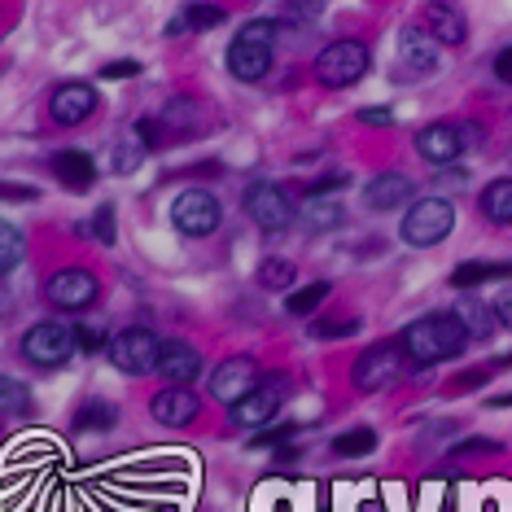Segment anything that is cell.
Segmentation results:
<instances>
[{
  "mask_svg": "<svg viewBox=\"0 0 512 512\" xmlns=\"http://www.w3.org/2000/svg\"><path fill=\"white\" fill-rule=\"evenodd\" d=\"M399 346H403L407 364L429 368V364H442V359H456L469 346V333H464V324L451 311H438V316H421L407 324Z\"/></svg>",
  "mask_w": 512,
  "mask_h": 512,
  "instance_id": "cell-1",
  "label": "cell"
},
{
  "mask_svg": "<svg viewBox=\"0 0 512 512\" xmlns=\"http://www.w3.org/2000/svg\"><path fill=\"white\" fill-rule=\"evenodd\" d=\"M272 49H276V22L254 18L237 31V40L228 44V71L241 84H259L272 71Z\"/></svg>",
  "mask_w": 512,
  "mask_h": 512,
  "instance_id": "cell-2",
  "label": "cell"
},
{
  "mask_svg": "<svg viewBox=\"0 0 512 512\" xmlns=\"http://www.w3.org/2000/svg\"><path fill=\"white\" fill-rule=\"evenodd\" d=\"M451 228H456V206H451L447 197H421L416 206H407L399 232L407 246L429 250V246H438V241H447Z\"/></svg>",
  "mask_w": 512,
  "mask_h": 512,
  "instance_id": "cell-3",
  "label": "cell"
},
{
  "mask_svg": "<svg viewBox=\"0 0 512 512\" xmlns=\"http://www.w3.org/2000/svg\"><path fill=\"white\" fill-rule=\"evenodd\" d=\"M368 75V44L364 40H333L316 57V79L324 88H351Z\"/></svg>",
  "mask_w": 512,
  "mask_h": 512,
  "instance_id": "cell-4",
  "label": "cell"
},
{
  "mask_svg": "<svg viewBox=\"0 0 512 512\" xmlns=\"http://www.w3.org/2000/svg\"><path fill=\"white\" fill-rule=\"evenodd\" d=\"M403 372H407L403 346H399V342H377V346H368V351L355 359L351 381H355V390L377 394V390H390L394 381L403 377Z\"/></svg>",
  "mask_w": 512,
  "mask_h": 512,
  "instance_id": "cell-5",
  "label": "cell"
},
{
  "mask_svg": "<svg viewBox=\"0 0 512 512\" xmlns=\"http://www.w3.org/2000/svg\"><path fill=\"white\" fill-rule=\"evenodd\" d=\"M75 351V329H66L57 320H40L22 333V359H31L36 368H62Z\"/></svg>",
  "mask_w": 512,
  "mask_h": 512,
  "instance_id": "cell-6",
  "label": "cell"
},
{
  "mask_svg": "<svg viewBox=\"0 0 512 512\" xmlns=\"http://www.w3.org/2000/svg\"><path fill=\"white\" fill-rule=\"evenodd\" d=\"M158 355H162V342L141 324L123 329L119 337L110 342V359L114 368L127 372V377H145V372H158Z\"/></svg>",
  "mask_w": 512,
  "mask_h": 512,
  "instance_id": "cell-7",
  "label": "cell"
},
{
  "mask_svg": "<svg viewBox=\"0 0 512 512\" xmlns=\"http://www.w3.org/2000/svg\"><path fill=\"white\" fill-rule=\"evenodd\" d=\"M171 219H176L184 237H211L219 219H224V206H219V197L211 189H184L176 197V206H171Z\"/></svg>",
  "mask_w": 512,
  "mask_h": 512,
  "instance_id": "cell-8",
  "label": "cell"
},
{
  "mask_svg": "<svg viewBox=\"0 0 512 512\" xmlns=\"http://www.w3.org/2000/svg\"><path fill=\"white\" fill-rule=\"evenodd\" d=\"M246 215H250L263 232H285V228L298 219L294 197H289L281 184H267V180L254 184V189L246 193Z\"/></svg>",
  "mask_w": 512,
  "mask_h": 512,
  "instance_id": "cell-9",
  "label": "cell"
},
{
  "mask_svg": "<svg viewBox=\"0 0 512 512\" xmlns=\"http://www.w3.org/2000/svg\"><path fill=\"white\" fill-rule=\"evenodd\" d=\"M101 294L97 276L84 272V267H62V272L49 276V285H44V298H49V307L57 311H84L92 307Z\"/></svg>",
  "mask_w": 512,
  "mask_h": 512,
  "instance_id": "cell-10",
  "label": "cell"
},
{
  "mask_svg": "<svg viewBox=\"0 0 512 512\" xmlns=\"http://www.w3.org/2000/svg\"><path fill=\"white\" fill-rule=\"evenodd\" d=\"M254 386H263V381H259V364L250 355H232L211 372V394L219 403H241Z\"/></svg>",
  "mask_w": 512,
  "mask_h": 512,
  "instance_id": "cell-11",
  "label": "cell"
},
{
  "mask_svg": "<svg viewBox=\"0 0 512 512\" xmlns=\"http://www.w3.org/2000/svg\"><path fill=\"white\" fill-rule=\"evenodd\" d=\"M197 412H202V399H197L189 386H162L154 399H149V416H154L158 425H167V429L193 425Z\"/></svg>",
  "mask_w": 512,
  "mask_h": 512,
  "instance_id": "cell-12",
  "label": "cell"
},
{
  "mask_svg": "<svg viewBox=\"0 0 512 512\" xmlns=\"http://www.w3.org/2000/svg\"><path fill=\"white\" fill-rule=\"evenodd\" d=\"M97 114V92L92 84H57L53 97H49V119L57 127H75Z\"/></svg>",
  "mask_w": 512,
  "mask_h": 512,
  "instance_id": "cell-13",
  "label": "cell"
},
{
  "mask_svg": "<svg viewBox=\"0 0 512 512\" xmlns=\"http://www.w3.org/2000/svg\"><path fill=\"white\" fill-rule=\"evenodd\" d=\"M421 31L425 36H434L438 44H464L469 40V22L451 0H429L421 9Z\"/></svg>",
  "mask_w": 512,
  "mask_h": 512,
  "instance_id": "cell-14",
  "label": "cell"
},
{
  "mask_svg": "<svg viewBox=\"0 0 512 512\" xmlns=\"http://www.w3.org/2000/svg\"><path fill=\"white\" fill-rule=\"evenodd\" d=\"M416 154H421L425 162H434V167H451V162L464 154L460 127H451V123H429V127H421V136H416Z\"/></svg>",
  "mask_w": 512,
  "mask_h": 512,
  "instance_id": "cell-15",
  "label": "cell"
},
{
  "mask_svg": "<svg viewBox=\"0 0 512 512\" xmlns=\"http://www.w3.org/2000/svg\"><path fill=\"white\" fill-rule=\"evenodd\" d=\"M399 66L407 75H434L438 71V40L421 27H407L399 36Z\"/></svg>",
  "mask_w": 512,
  "mask_h": 512,
  "instance_id": "cell-16",
  "label": "cell"
},
{
  "mask_svg": "<svg viewBox=\"0 0 512 512\" xmlns=\"http://www.w3.org/2000/svg\"><path fill=\"white\" fill-rule=\"evenodd\" d=\"M53 176L62 189L71 193H88L92 184H97V162L84 149H62V154H53Z\"/></svg>",
  "mask_w": 512,
  "mask_h": 512,
  "instance_id": "cell-17",
  "label": "cell"
},
{
  "mask_svg": "<svg viewBox=\"0 0 512 512\" xmlns=\"http://www.w3.org/2000/svg\"><path fill=\"white\" fill-rule=\"evenodd\" d=\"M276 407H281V394H276V386H254L241 403H232V425L241 429H263L267 421L276 416Z\"/></svg>",
  "mask_w": 512,
  "mask_h": 512,
  "instance_id": "cell-18",
  "label": "cell"
},
{
  "mask_svg": "<svg viewBox=\"0 0 512 512\" xmlns=\"http://www.w3.org/2000/svg\"><path fill=\"white\" fill-rule=\"evenodd\" d=\"M202 355L193 351V346H184V342H167L162 346V355H158V372L167 377V386H189V381L202 377Z\"/></svg>",
  "mask_w": 512,
  "mask_h": 512,
  "instance_id": "cell-19",
  "label": "cell"
},
{
  "mask_svg": "<svg viewBox=\"0 0 512 512\" xmlns=\"http://www.w3.org/2000/svg\"><path fill=\"white\" fill-rule=\"evenodd\" d=\"M412 193H416L412 180L399 176V171H386V176L368 180L364 202H368V211H399V206H407V197Z\"/></svg>",
  "mask_w": 512,
  "mask_h": 512,
  "instance_id": "cell-20",
  "label": "cell"
},
{
  "mask_svg": "<svg viewBox=\"0 0 512 512\" xmlns=\"http://www.w3.org/2000/svg\"><path fill=\"white\" fill-rule=\"evenodd\" d=\"M298 219L307 224V232H333V228H342L346 211L333 202V197H307V202H302V211H298Z\"/></svg>",
  "mask_w": 512,
  "mask_h": 512,
  "instance_id": "cell-21",
  "label": "cell"
},
{
  "mask_svg": "<svg viewBox=\"0 0 512 512\" xmlns=\"http://www.w3.org/2000/svg\"><path fill=\"white\" fill-rule=\"evenodd\" d=\"M512 276V263H460L456 272H451V285L456 289H477V285H486V281H508Z\"/></svg>",
  "mask_w": 512,
  "mask_h": 512,
  "instance_id": "cell-22",
  "label": "cell"
},
{
  "mask_svg": "<svg viewBox=\"0 0 512 512\" xmlns=\"http://www.w3.org/2000/svg\"><path fill=\"white\" fill-rule=\"evenodd\" d=\"M460 324H464V333L477 337V342H486V337L495 333V311L486 307V302H473V298H464L456 302V311H451Z\"/></svg>",
  "mask_w": 512,
  "mask_h": 512,
  "instance_id": "cell-23",
  "label": "cell"
},
{
  "mask_svg": "<svg viewBox=\"0 0 512 512\" xmlns=\"http://www.w3.org/2000/svg\"><path fill=\"white\" fill-rule=\"evenodd\" d=\"M477 202H482V215L491 219V224H512V176L491 180Z\"/></svg>",
  "mask_w": 512,
  "mask_h": 512,
  "instance_id": "cell-24",
  "label": "cell"
},
{
  "mask_svg": "<svg viewBox=\"0 0 512 512\" xmlns=\"http://www.w3.org/2000/svg\"><path fill=\"white\" fill-rule=\"evenodd\" d=\"M22 259H27V237H22V228L0 219V276H9Z\"/></svg>",
  "mask_w": 512,
  "mask_h": 512,
  "instance_id": "cell-25",
  "label": "cell"
},
{
  "mask_svg": "<svg viewBox=\"0 0 512 512\" xmlns=\"http://www.w3.org/2000/svg\"><path fill=\"white\" fill-rule=\"evenodd\" d=\"M145 154H149V149L136 141V136H123V141L110 145V171H114V176H132V171L145 162Z\"/></svg>",
  "mask_w": 512,
  "mask_h": 512,
  "instance_id": "cell-26",
  "label": "cell"
},
{
  "mask_svg": "<svg viewBox=\"0 0 512 512\" xmlns=\"http://www.w3.org/2000/svg\"><path fill=\"white\" fill-rule=\"evenodd\" d=\"M333 451H337V456H346V460L372 456V451H377V429H368V425L346 429V434H337V438H333Z\"/></svg>",
  "mask_w": 512,
  "mask_h": 512,
  "instance_id": "cell-27",
  "label": "cell"
},
{
  "mask_svg": "<svg viewBox=\"0 0 512 512\" xmlns=\"http://www.w3.org/2000/svg\"><path fill=\"white\" fill-rule=\"evenodd\" d=\"M329 294H333L329 281H316V285H307V289H294L289 302H285V311H289V316H311V311H316Z\"/></svg>",
  "mask_w": 512,
  "mask_h": 512,
  "instance_id": "cell-28",
  "label": "cell"
},
{
  "mask_svg": "<svg viewBox=\"0 0 512 512\" xmlns=\"http://www.w3.org/2000/svg\"><path fill=\"white\" fill-rule=\"evenodd\" d=\"M294 276H298V267L289 259H263V267H259V285L272 289V294H281V289L294 285Z\"/></svg>",
  "mask_w": 512,
  "mask_h": 512,
  "instance_id": "cell-29",
  "label": "cell"
},
{
  "mask_svg": "<svg viewBox=\"0 0 512 512\" xmlns=\"http://www.w3.org/2000/svg\"><path fill=\"white\" fill-rule=\"evenodd\" d=\"M0 412L5 416L31 412V390L22 386V381H14V377H0Z\"/></svg>",
  "mask_w": 512,
  "mask_h": 512,
  "instance_id": "cell-30",
  "label": "cell"
},
{
  "mask_svg": "<svg viewBox=\"0 0 512 512\" xmlns=\"http://www.w3.org/2000/svg\"><path fill=\"white\" fill-rule=\"evenodd\" d=\"M184 27H193V31H211V27H219V22H224L228 14L219 5H189L184 9Z\"/></svg>",
  "mask_w": 512,
  "mask_h": 512,
  "instance_id": "cell-31",
  "label": "cell"
},
{
  "mask_svg": "<svg viewBox=\"0 0 512 512\" xmlns=\"http://www.w3.org/2000/svg\"><path fill=\"white\" fill-rule=\"evenodd\" d=\"M114 425V412L106 403H88L84 412L75 416V429H110Z\"/></svg>",
  "mask_w": 512,
  "mask_h": 512,
  "instance_id": "cell-32",
  "label": "cell"
},
{
  "mask_svg": "<svg viewBox=\"0 0 512 512\" xmlns=\"http://www.w3.org/2000/svg\"><path fill=\"white\" fill-rule=\"evenodd\" d=\"M351 333H359V320H316V324H311V337H320V342L351 337Z\"/></svg>",
  "mask_w": 512,
  "mask_h": 512,
  "instance_id": "cell-33",
  "label": "cell"
},
{
  "mask_svg": "<svg viewBox=\"0 0 512 512\" xmlns=\"http://www.w3.org/2000/svg\"><path fill=\"white\" fill-rule=\"evenodd\" d=\"M92 237L101 241V246H114V237H119V232H114V206L106 202V206H97V215H92Z\"/></svg>",
  "mask_w": 512,
  "mask_h": 512,
  "instance_id": "cell-34",
  "label": "cell"
},
{
  "mask_svg": "<svg viewBox=\"0 0 512 512\" xmlns=\"http://www.w3.org/2000/svg\"><path fill=\"white\" fill-rule=\"evenodd\" d=\"M75 346H79V351H88V355H97L101 346H106V329H97V324H79V329H75Z\"/></svg>",
  "mask_w": 512,
  "mask_h": 512,
  "instance_id": "cell-35",
  "label": "cell"
},
{
  "mask_svg": "<svg viewBox=\"0 0 512 512\" xmlns=\"http://www.w3.org/2000/svg\"><path fill=\"white\" fill-rule=\"evenodd\" d=\"M40 189L36 184H9V180H0V202H36Z\"/></svg>",
  "mask_w": 512,
  "mask_h": 512,
  "instance_id": "cell-36",
  "label": "cell"
},
{
  "mask_svg": "<svg viewBox=\"0 0 512 512\" xmlns=\"http://www.w3.org/2000/svg\"><path fill=\"white\" fill-rule=\"evenodd\" d=\"M132 75H141V62H136V57H123V62L101 66V79H132Z\"/></svg>",
  "mask_w": 512,
  "mask_h": 512,
  "instance_id": "cell-37",
  "label": "cell"
},
{
  "mask_svg": "<svg viewBox=\"0 0 512 512\" xmlns=\"http://www.w3.org/2000/svg\"><path fill=\"white\" fill-rule=\"evenodd\" d=\"M132 136L149 149V154H154V149L162 145V132H158V123H154V119H141V123H136V132H132Z\"/></svg>",
  "mask_w": 512,
  "mask_h": 512,
  "instance_id": "cell-38",
  "label": "cell"
},
{
  "mask_svg": "<svg viewBox=\"0 0 512 512\" xmlns=\"http://www.w3.org/2000/svg\"><path fill=\"white\" fill-rule=\"evenodd\" d=\"M162 114H167V123L171 127H176V123H189V119H197V106H193V101H171V106L167 110H162Z\"/></svg>",
  "mask_w": 512,
  "mask_h": 512,
  "instance_id": "cell-39",
  "label": "cell"
},
{
  "mask_svg": "<svg viewBox=\"0 0 512 512\" xmlns=\"http://www.w3.org/2000/svg\"><path fill=\"white\" fill-rule=\"evenodd\" d=\"M491 311H495V324H504V329H512V289H504L495 302H491Z\"/></svg>",
  "mask_w": 512,
  "mask_h": 512,
  "instance_id": "cell-40",
  "label": "cell"
},
{
  "mask_svg": "<svg viewBox=\"0 0 512 512\" xmlns=\"http://www.w3.org/2000/svg\"><path fill=\"white\" fill-rule=\"evenodd\" d=\"M346 184H351L346 176H324V180L311 184V193H307V197H329V193H337V189H346Z\"/></svg>",
  "mask_w": 512,
  "mask_h": 512,
  "instance_id": "cell-41",
  "label": "cell"
},
{
  "mask_svg": "<svg viewBox=\"0 0 512 512\" xmlns=\"http://www.w3.org/2000/svg\"><path fill=\"white\" fill-rule=\"evenodd\" d=\"M477 451H499V442H491V438H469V442H460V447H456V456H477Z\"/></svg>",
  "mask_w": 512,
  "mask_h": 512,
  "instance_id": "cell-42",
  "label": "cell"
},
{
  "mask_svg": "<svg viewBox=\"0 0 512 512\" xmlns=\"http://www.w3.org/2000/svg\"><path fill=\"white\" fill-rule=\"evenodd\" d=\"M359 123H377V127H390L394 114L386 106H372V110H359Z\"/></svg>",
  "mask_w": 512,
  "mask_h": 512,
  "instance_id": "cell-43",
  "label": "cell"
},
{
  "mask_svg": "<svg viewBox=\"0 0 512 512\" xmlns=\"http://www.w3.org/2000/svg\"><path fill=\"white\" fill-rule=\"evenodd\" d=\"M495 75L504 79V84H512V44H508V49H499V57H495Z\"/></svg>",
  "mask_w": 512,
  "mask_h": 512,
  "instance_id": "cell-44",
  "label": "cell"
}]
</instances>
